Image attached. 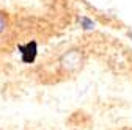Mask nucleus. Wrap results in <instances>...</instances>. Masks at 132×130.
I'll return each instance as SVG.
<instances>
[{
    "mask_svg": "<svg viewBox=\"0 0 132 130\" xmlns=\"http://www.w3.org/2000/svg\"><path fill=\"white\" fill-rule=\"evenodd\" d=\"M82 61H84V55H82L80 50H76V49L63 53L61 58H60L61 69L63 71H68V72H74V71L80 69Z\"/></svg>",
    "mask_w": 132,
    "mask_h": 130,
    "instance_id": "obj_1",
    "label": "nucleus"
},
{
    "mask_svg": "<svg viewBox=\"0 0 132 130\" xmlns=\"http://www.w3.org/2000/svg\"><path fill=\"white\" fill-rule=\"evenodd\" d=\"M19 52H21V57H22V61L30 64L35 61L36 58V53H38V47H36V42L31 41L25 45H19Z\"/></svg>",
    "mask_w": 132,
    "mask_h": 130,
    "instance_id": "obj_2",
    "label": "nucleus"
},
{
    "mask_svg": "<svg viewBox=\"0 0 132 130\" xmlns=\"http://www.w3.org/2000/svg\"><path fill=\"white\" fill-rule=\"evenodd\" d=\"M80 25H82V28H85V30H93L94 28V22L90 21L88 17H80Z\"/></svg>",
    "mask_w": 132,
    "mask_h": 130,
    "instance_id": "obj_3",
    "label": "nucleus"
},
{
    "mask_svg": "<svg viewBox=\"0 0 132 130\" xmlns=\"http://www.w3.org/2000/svg\"><path fill=\"white\" fill-rule=\"evenodd\" d=\"M5 27H6V21H5V17L2 14H0V33H2V31L5 30Z\"/></svg>",
    "mask_w": 132,
    "mask_h": 130,
    "instance_id": "obj_4",
    "label": "nucleus"
},
{
    "mask_svg": "<svg viewBox=\"0 0 132 130\" xmlns=\"http://www.w3.org/2000/svg\"><path fill=\"white\" fill-rule=\"evenodd\" d=\"M129 38H130V41H132V31H130V33H129Z\"/></svg>",
    "mask_w": 132,
    "mask_h": 130,
    "instance_id": "obj_5",
    "label": "nucleus"
}]
</instances>
